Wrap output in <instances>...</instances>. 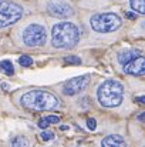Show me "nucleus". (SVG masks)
I'll return each instance as SVG.
<instances>
[{
    "instance_id": "f257e3e1",
    "label": "nucleus",
    "mask_w": 145,
    "mask_h": 147,
    "mask_svg": "<svg viewBox=\"0 0 145 147\" xmlns=\"http://www.w3.org/2000/svg\"><path fill=\"white\" fill-rule=\"evenodd\" d=\"M80 40V30L76 24L61 22L51 29V43L57 49H71Z\"/></svg>"
},
{
    "instance_id": "f03ea898",
    "label": "nucleus",
    "mask_w": 145,
    "mask_h": 147,
    "mask_svg": "<svg viewBox=\"0 0 145 147\" xmlns=\"http://www.w3.org/2000/svg\"><path fill=\"white\" fill-rule=\"evenodd\" d=\"M20 104L27 109V110H34V111H46L53 110L58 106L57 97L46 90H31L23 94L20 98Z\"/></svg>"
},
{
    "instance_id": "7ed1b4c3",
    "label": "nucleus",
    "mask_w": 145,
    "mask_h": 147,
    "mask_svg": "<svg viewBox=\"0 0 145 147\" xmlns=\"http://www.w3.org/2000/svg\"><path fill=\"white\" fill-rule=\"evenodd\" d=\"M97 98L104 107H118L124 98V86L117 80H105L97 89Z\"/></svg>"
},
{
    "instance_id": "20e7f679",
    "label": "nucleus",
    "mask_w": 145,
    "mask_h": 147,
    "mask_svg": "<svg viewBox=\"0 0 145 147\" xmlns=\"http://www.w3.org/2000/svg\"><path fill=\"white\" fill-rule=\"evenodd\" d=\"M91 27L98 33H111L122 26L121 17L115 13H101L94 14L90 20Z\"/></svg>"
},
{
    "instance_id": "39448f33",
    "label": "nucleus",
    "mask_w": 145,
    "mask_h": 147,
    "mask_svg": "<svg viewBox=\"0 0 145 147\" xmlns=\"http://www.w3.org/2000/svg\"><path fill=\"white\" fill-rule=\"evenodd\" d=\"M23 16V9L17 3L0 0V27H7L19 22Z\"/></svg>"
},
{
    "instance_id": "423d86ee",
    "label": "nucleus",
    "mask_w": 145,
    "mask_h": 147,
    "mask_svg": "<svg viewBox=\"0 0 145 147\" xmlns=\"http://www.w3.org/2000/svg\"><path fill=\"white\" fill-rule=\"evenodd\" d=\"M46 30L40 24H30L23 32V43L29 47H39L46 43Z\"/></svg>"
},
{
    "instance_id": "0eeeda50",
    "label": "nucleus",
    "mask_w": 145,
    "mask_h": 147,
    "mask_svg": "<svg viewBox=\"0 0 145 147\" xmlns=\"http://www.w3.org/2000/svg\"><path fill=\"white\" fill-rule=\"evenodd\" d=\"M47 11L48 14L57 19H67L74 14L73 7L63 0H50L47 3Z\"/></svg>"
},
{
    "instance_id": "6e6552de",
    "label": "nucleus",
    "mask_w": 145,
    "mask_h": 147,
    "mask_svg": "<svg viewBox=\"0 0 145 147\" xmlns=\"http://www.w3.org/2000/svg\"><path fill=\"white\" fill-rule=\"evenodd\" d=\"M90 83V76L88 74H84V76H78V77H74V79H70L64 87H63V93L65 96H74L80 92H83L84 89H87Z\"/></svg>"
},
{
    "instance_id": "1a4fd4ad",
    "label": "nucleus",
    "mask_w": 145,
    "mask_h": 147,
    "mask_svg": "<svg viewBox=\"0 0 145 147\" xmlns=\"http://www.w3.org/2000/svg\"><path fill=\"white\" fill-rule=\"evenodd\" d=\"M122 69L130 76H135V77L144 76L145 74V56L140 54L138 57H135L134 60H131L125 66H122Z\"/></svg>"
},
{
    "instance_id": "9d476101",
    "label": "nucleus",
    "mask_w": 145,
    "mask_h": 147,
    "mask_svg": "<svg viewBox=\"0 0 145 147\" xmlns=\"http://www.w3.org/2000/svg\"><path fill=\"white\" fill-rule=\"evenodd\" d=\"M101 147H127V144L124 137H121L120 134H110L104 137V140L101 142Z\"/></svg>"
},
{
    "instance_id": "9b49d317",
    "label": "nucleus",
    "mask_w": 145,
    "mask_h": 147,
    "mask_svg": "<svg viewBox=\"0 0 145 147\" xmlns=\"http://www.w3.org/2000/svg\"><path fill=\"white\" fill-rule=\"evenodd\" d=\"M141 53H140V50L137 49H130V50H121L120 53H118V61L122 64V66H125L127 63H130L131 60H134L135 57H138Z\"/></svg>"
},
{
    "instance_id": "f8f14e48",
    "label": "nucleus",
    "mask_w": 145,
    "mask_h": 147,
    "mask_svg": "<svg viewBox=\"0 0 145 147\" xmlns=\"http://www.w3.org/2000/svg\"><path fill=\"white\" fill-rule=\"evenodd\" d=\"M130 6L134 11L145 14V0H130Z\"/></svg>"
},
{
    "instance_id": "ddd939ff",
    "label": "nucleus",
    "mask_w": 145,
    "mask_h": 147,
    "mask_svg": "<svg viewBox=\"0 0 145 147\" xmlns=\"http://www.w3.org/2000/svg\"><path fill=\"white\" fill-rule=\"evenodd\" d=\"M10 147H29V140L24 136H17L11 140Z\"/></svg>"
},
{
    "instance_id": "4468645a",
    "label": "nucleus",
    "mask_w": 145,
    "mask_h": 147,
    "mask_svg": "<svg viewBox=\"0 0 145 147\" xmlns=\"http://www.w3.org/2000/svg\"><path fill=\"white\" fill-rule=\"evenodd\" d=\"M0 70H3L7 76H13L14 73V69H13V64L9 61V60H4V61H0Z\"/></svg>"
},
{
    "instance_id": "2eb2a0df",
    "label": "nucleus",
    "mask_w": 145,
    "mask_h": 147,
    "mask_svg": "<svg viewBox=\"0 0 145 147\" xmlns=\"http://www.w3.org/2000/svg\"><path fill=\"white\" fill-rule=\"evenodd\" d=\"M19 63H20L23 67H29V66L33 64V59H31L30 56H21V57L19 59Z\"/></svg>"
},
{
    "instance_id": "dca6fc26",
    "label": "nucleus",
    "mask_w": 145,
    "mask_h": 147,
    "mask_svg": "<svg viewBox=\"0 0 145 147\" xmlns=\"http://www.w3.org/2000/svg\"><path fill=\"white\" fill-rule=\"evenodd\" d=\"M64 63H68V64H80V63H81V59L77 57V56H67V57H64Z\"/></svg>"
},
{
    "instance_id": "f3484780",
    "label": "nucleus",
    "mask_w": 145,
    "mask_h": 147,
    "mask_svg": "<svg viewBox=\"0 0 145 147\" xmlns=\"http://www.w3.org/2000/svg\"><path fill=\"white\" fill-rule=\"evenodd\" d=\"M41 139L44 140V142H48V140H53L54 139V133L53 131H41Z\"/></svg>"
},
{
    "instance_id": "a211bd4d",
    "label": "nucleus",
    "mask_w": 145,
    "mask_h": 147,
    "mask_svg": "<svg viewBox=\"0 0 145 147\" xmlns=\"http://www.w3.org/2000/svg\"><path fill=\"white\" fill-rule=\"evenodd\" d=\"M87 127H88L90 130H96V127H97V121H96V119H93V117L87 119Z\"/></svg>"
},
{
    "instance_id": "6ab92c4d",
    "label": "nucleus",
    "mask_w": 145,
    "mask_h": 147,
    "mask_svg": "<svg viewBox=\"0 0 145 147\" xmlns=\"http://www.w3.org/2000/svg\"><path fill=\"white\" fill-rule=\"evenodd\" d=\"M46 119H47V121L50 124H57V123H60V117H58V116H53V114H51V116H47Z\"/></svg>"
},
{
    "instance_id": "aec40b11",
    "label": "nucleus",
    "mask_w": 145,
    "mask_h": 147,
    "mask_svg": "<svg viewBox=\"0 0 145 147\" xmlns=\"http://www.w3.org/2000/svg\"><path fill=\"white\" fill-rule=\"evenodd\" d=\"M48 126H50V123L47 121V119H46V117H44V119H40V121H39V127H40V129L46 130Z\"/></svg>"
},
{
    "instance_id": "412c9836",
    "label": "nucleus",
    "mask_w": 145,
    "mask_h": 147,
    "mask_svg": "<svg viewBox=\"0 0 145 147\" xmlns=\"http://www.w3.org/2000/svg\"><path fill=\"white\" fill-rule=\"evenodd\" d=\"M135 101L138 104H145V96H138V97L135 98Z\"/></svg>"
},
{
    "instance_id": "4be33fe9",
    "label": "nucleus",
    "mask_w": 145,
    "mask_h": 147,
    "mask_svg": "<svg viewBox=\"0 0 145 147\" xmlns=\"http://www.w3.org/2000/svg\"><path fill=\"white\" fill-rule=\"evenodd\" d=\"M125 16H127V17H128L130 20H134V19L137 17V16H135L134 13H131V11H127V13H125Z\"/></svg>"
},
{
    "instance_id": "5701e85b",
    "label": "nucleus",
    "mask_w": 145,
    "mask_h": 147,
    "mask_svg": "<svg viewBox=\"0 0 145 147\" xmlns=\"http://www.w3.org/2000/svg\"><path fill=\"white\" fill-rule=\"evenodd\" d=\"M138 120H140V121H145V111L144 113H141V114L138 116Z\"/></svg>"
},
{
    "instance_id": "b1692460",
    "label": "nucleus",
    "mask_w": 145,
    "mask_h": 147,
    "mask_svg": "<svg viewBox=\"0 0 145 147\" xmlns=\"http://www.w3.org/2000/svg\"><path fill=\"white\" fill-rule=\"evenodd\" d=\"M1 86H3V89H4V90H7V89H9V84H6V83H3Z\"/></svg>"
},
{
    "instance_id": "393cba45",
    "label": "nucleus",
    "mask_w": 145,
    "mask_h": 147,
    "mask_svg": "<svg viewBox=\"0 0 145 147\" xmlns=\"http://www.w3.org/2000/svg\"><path fill=\"white\" fill-rule=\"evenodd\" d=\"M61 130L64 131V130H68V126H61Z\"/></svg>"
}]
</instances>
